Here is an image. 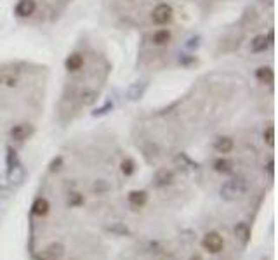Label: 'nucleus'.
Listing matches in <instances>:
<instances>
[{
  "mask_svg": "<svg viewBox=\"0 0 278 260\" xmlns=\"http://www.w3.org/2000/svg\"><path fill=\"white\" fill-rule=\"evenodd\" d=\"M247 192V182L242 177H235V179L226 180L221 186V196L226 202H237V200L244 198Z\"/></svg>",
  "mask_w": 278,
  "mask_h": 260,
  "instance_id": "1",
  "label": "nucleus"
},
{
  "mask_svg": "<svg viewBox=\"0 0 278 260\" xmlns=\"http://www.w3.org/2000/svg\"><path fill=\"white\" fill-rule=\"evenodd\" d=\"M202 248L210 255H219L225 250V239L217 231H209L202 238Z\"/></svg>",
  "mask_w": 278,
  "mask_h": 260,
  "instance_id": "2",
  "label": "nucleus"
},
{
  "mask_svg": "<svg viewBox=\"0 0 278 260\" xmlns=\"http://www.w3.org/2000/svg\"><path fill=\"white\" fill-rule=\"evenodd\" d=\"M172 16H174V11H172V7L169 4H158V6L153 9V13H151V19H153L155 25H167V23H171Z\"/></svg>",
  "mask_w": 278,
  "mask_h": 260,
  "instance_id": "3",
  "label": "nucleus"
},
{
  "mask_svg": "<svg viewBox=\"0 0 278 260\" xmlns=\"http://www.w3.org/2000/svg\"><path fill=\"white\" fill-rule=\"evenodd\" d=\"M50 212V203L49 200L44 198V196H38L37 200L31 205V215L33 217H38V219H44V217L49 215Z\"/></svg>",
  "mask_w": 278,
  "mask_h": 260,
  "instance_id": "4",
  "label": "nucleus"
},
{
  "mask_svg": "<svg viewBox=\"0 0 278 260\" xmlns=\"http://www.w3.org/2000/svg\"><path fill=\"white\" fill-rule=\"evenodd\" d=\"M127 202L131 207H134L136 210H139V208H144L148 203V192L143 191V189H134V191L129 192L127 196Z\"/></svg>",
  "mask_w": 278,
  "mask_h": 260,
  "instance_id": "5",
  "label": "nucleus"
},
{
  "mask_svg": "<svg viewBox=\"0 0 278 260\" xmlns=\"http://www.w3.org/2000/svg\"><path fill=\"white\" fill-rule=\"evenodd\" d=\"M31 132H33V127L30 123H18L11 128V139L23 143V141H26L31 136Z\"/></svg>",
  "mask_w": 278,
  "mask_h": 260,
  "instance_id": "6",
  "label": "nucleus"
},
{
  "mask_svg": "<svg viewBox=\"0 0 278 260\" xmlns=\"http://www.w3.org/2000/svg\"><path fill=\"white\" fill-rule=\"evenodd\" d=\"M214 149H216V153H219V155L226 156V155H230V153H233L235 141L232 139V137H228V136L217 137L216 143H214Z\"/></svg>",
  "mask_w": 278,
  "mask_h": 260,
  "instance_id": "7",
  "label": "nucleus"
},
{
  "mask_svg": "<svg viewBox=\"0 0 278 260\" xmlns=\"http://www.w3.org/2000/svg\"><path fill=\"white\" fill-rule=\"evenodd\" d=\"M37 9V2L35 0H19L18 6H16V14L19 18H30L31 14Z\"/></svg>",
  "mask_w": 278,
  "mask_h": 260,
  "instance_id": "8",
  "label": "nucleus"
},
{
  "mask_svg": "<svg viewBox=\"0 0 278 260\" xmlns=\"http://www.w3.org/2000/svg\"><path fill=\"white\" fill-rule=\"evenodd\" d=\"M174 182V172L167 170V168H160L155 173V186L156 187H167Z\"/></svg>",
  "mask_w": 278,
  "mask_h": 260,
  "instance_id": "9",
  "label": "nucleus"
},
{
  "mask_svg": "<svg viewBox=\"0 0 278 260\" xmlns=\"http://www.w3.org/2000/svg\"><path fill=\"white\" fill-rule=\"evenodd\" d=\"M256 78L261 84L271 85L273 82H275V72H273L271 66H259V68L256 70Z\"/></svg>",
  "mask_w": 278,
  "mask_h": 260,
  "instance_id": "10",
  "label": "nucleus"
},
{
  "mask_svg": "<svg viewBox=\"0 0 278 260\" xmlns=\"http://www.w3.org/2000/svg\"><path fill=\"white\" fill-rule=\"evenodd\" d=\"M235 236L242 245H249L250 241V227L247 222H238L235 226Z\"/></svg>",
  "mask_w": 278,
  "mask_h": 260,
  "instance_id": "11",
  "label": "nucleus"
},
{
  "mask_svg": "<svg viewBox=\"0 0 278 260\" xmlns=\"http://www.w3.org/2000/svg\"><path fill=\"white\" fill-rule=\"evenodd\" d=\"M65 66L68 72H78V70L84 66V57H82V54H78V52L70 54L65 61Z\"/></svg>",
  "mask_w": 278,
  "mask_h": 260,
  "instance_id": "12",
  "label": "nucleus"
},
{
  "mask_svg": "<svg viewBox=\"0 0 278 260\" xmlns=\"http://www.w3.org/2000/svg\"><path fill=\"white\" fill-rule=\"evenodd\" d=\"M268 47H269V42H268V38H266V35H257V37H254L252 42H250V50L256 54L264 52Z\"/></svg>",
  "mask_w": 278,
  "mask_h": 260,
  "instance_id": "13",
  "label": "nucleus"
},
{
  "mask_svg": "<svg viewBox=\"0 0 278 260\" xmlns=\"http://www.w3.org/2000/svg\"><path fill=\"white\" fill-rule=\"evenodd\" d=\"M84 203H85L84 194L78 191H70L68 196H66V207L68 208H80Z\"/></svg>",
  "mask_w": 278,
  "mask_h": 260,
  "instance_id": "14",
  "label": "nucleus"
},
{
  "mask_svg": "<svg viewBox=\"0 0 278 260\" xmlns=\"http://www.w3.org/2000/svg\"><path fill=\"white\" fill-rule=\"evenodd\" d=\"M212 167H214V170H216L217 173H232L233 172V161H230V160H226V158H217V160H214V163H212Z\"/></svg>",
  "mask_w": 278,
  "mask_h": 260,
  "instance_id": "15",
  "label": "nucleus"
},
{
  "mask_svg": "<svg viewBox=\"0 0 278 260\" xmlns=\"http://www.w3.org/2000/svg\"><path fill=\"white\" fill-rule=\"evenodd\" d=\"M45 255L52 260L61 258L63 255H65V246H63L61 243H50V245L45 248Z\"/></svg>",
  "mask_w": 278,
  "mask_h": 260,
  "instance_id": "16",
  "label": "nucleus"
},
{
  "mask_svg": "<svg viewBox=\"0 0 278 260\" xmlns=\"http://www.w3.org/2000/svg\"><path fill=\"white\" fill-rule=\"evenodd\" d=\"M153 43L155 45H158V47H162V45H167V43L171 42V31L169 30H158V31H155L153 33Z\"/></svg>",
  "mask_w": 278,
  "mask_h": 260,
  "instance_id": "17",
  "label": "nucleus"
},
{
  "mask_svg": "<svg viewBox=\"0 0 278 260\" xmlns=\"http://www.w3.org/2000/svg\"><path fill=\"white\" fill-rule=\"evenodd\" d=\"M120 172H122L125 177L134 175V172H136V161L132 160V158L122 160V163H120Z\"/></svg>",
  "mask_w": 278,
  "mask_h": 260,
  "instance_id": "18",
  "label": "nucleus"
},
{
  "mask_svg": "<svg viewBox=\"0 0 278 260\" xmlns=\"http://www.w3.org/2000/svg\"><path fill=\"white\" fill-rule=\"evenodd\" d=\"M109 191V184L104 179H99L92 184V192L94 194H106Z\"/></svg>",
  "mask_w": 278,
  "mask_h": 260,
  "instance_id": "19",
  "label": "nucleus"
},
{
  "mask_svg": "<svg viewBox=\"0 0 278 260\" xmlns=\"http://www.w3.org/2000/svg\"><path fill=\"white\" fill-rule=\"evenodd\" d=\"M143 92H144V84H141L139 85V82L138 84H134V85H131V89L127 90V96H129V99H139L141 96H143Z\"/></svg>",
  "mask_w": 278,
  "mask_h": 260,
  "instance_id": "20",
  "label": "nucleus"
},
{
  "mask_svg": "<svg viewBox=\"0 0 278 260\" xmlns=\"http://www.w3.org/2000/svg\"><path fill=\"white\" fill-rule=\"evenodd\" d=\"M263 139L269 148H273V144H275V127H273V125H268V127L264 128Z\"/></svg>",
  "mask_w": 278,
  "mask_h": 260,
  "instance_id": "21",
  "label": "nucleus"
},
{
  "mask_svg": "<svg viewBox=\"0 0 278 260\" xmlns=\"http://www.w3.org/2000/svg\"><path fill=\"white\" fill-rule=\"evenodd\" d=\"M7 167H9V170H13L16 167H21L19 165V160H18V155H16V151L13 148L7 149Z\"/></svg>",
  "mask_w": 278,
  "mask_h": 260,
  "instance_id": "22",
  "label": "nucleus"
},
{
  "mask_svg": "<svg viewBox=\"0 0 278 260\" xmlns=\"http://www.w3.org/2000/svg\"><path fill=\"white\" fill-rule=\"evenodd\" d=\"M82 104H85V106H91V104H94L96 102V97H97V94L94 92V90H91V89H87V90H84L82 92Z\"/></svg>",
  "mask_w": 278,
  "mask_h": 260,
  "instance_id": "23",
  "label": "nucleus"
},
{
  "mask_svg": "<svg viewBox=\"0 0 278 260\" xmlns=\"http://www.w3.org/2000/svg\"><path fill=\"white\" fill-rule=\"evenodd\" d=\"M63 163V160L61 158H58V160H54L52 161V163H50V172H58V170H60V165Z\"/></svg>",
  "mask_w": 278,
  "mask_h": 260,
  "instance_id": "24",
  "label": "nucleus"
},
{
  "mask_svg": "<svg viewBox=\"0 0 278 260\" xmlns=\"http://www.w3.org/2000/svg\"><path fill=\"white\" fill-rule=\"evenodd\" d=\"M273 165H275V163H273V161H269V165H268V170H269V173H273Z\"/></svg>",
  "mask_w": 278,
  "mask_h": 260,
  "instance_id": "25",
  "label": "nucleus"
},
{
  "mask_svg": "<svg viewBox=\"0 0 278 260\" xmlns=\"http://www.w3.org/2000/svg\"><path fill=\"white\" fill-rule=\"evenodd\" d=\"M190 260H203V258L200 257V255H193V257H191Z\"/></svg>",
  "mask_w": 278,
  "mask_h": 260,
  "instance_id": "26",
  "label": "nucleus"
},
{
  "mask_svg": "<svg viewBox=\"0 0 278 260\" xmlns=\"http://www.w3.org/2000/svg\"><path fill=\"white\" fill-rule=\"evenodd\" d=\"M261 2H266V4H268V6H271V4H273V0H261Z\"/></svg>",
  "mask_w": 278,
  "mask_h": 260,
  "instance_id": "27",
  "label": "nucleus"
},
{
  "mask_svg": "<svg viewBox=\"0 0 278 260\" xmlns=\"http://www.w3.org/2000/svg\"><path fill=\"white\" fill-rule=\"evenodd\" d=\"M2 80H4V78H2V77H0V84H2Z\"/></svg>",
  "mask_w": 278,
  "mask_h": 260,
  "instance_id": "28",
  "label": "nucleus"
}]
</instances>
